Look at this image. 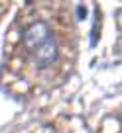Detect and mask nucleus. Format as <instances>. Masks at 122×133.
I'll use <instances>...</instances> for the list:
<instances>
[{
	"mask_svg": "<svg viewBox=\"0 0 122 133\" xmlns=\"http://www.w3.org/2000/svg\"><path fill=\"white\" fill-rule=\"evenodd\" d=\"M22 47L36 69H49L59 55L53 31L42 20L32 22L22 29Z\"/></svg>",
	"mask_w": 122,
	"mask_h": 133,
	"instance_id": "obj_1",
	"label": "nucleus"
}]
</instances>
